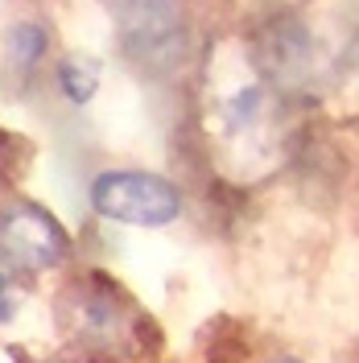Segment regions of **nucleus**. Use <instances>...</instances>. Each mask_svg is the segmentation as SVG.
Listing matches in <instances>:
<instances>
[{
	"label": "nucleus",
	"mask_w": 359,
	"mask_h": 363,
	"mask_svg": "<svg viewBox=\"0 0 359 363\" xmlns=\"http://www.w3.org/2000/svg\"><path fill=\"white\" fill-rule=\"evenodd\" d=\"M116 21L133 50H161L174 38L182 17V0H108Z\"/></svg>",
	"instance_id": "nucleus-3"
},
{
	"label": "nucleus",
	"mask_w": 359,
	"mask_h": 363,
	"mask_svg": "<svg viewBox=\"0 0 359 363\" xmlns=\"http://www.w3.org/2000/svg\"><path fill=\"white\" fill-rule=\"evenodd\" d=\"M58 87L67 91L70 104H87L99 87V62L87 54H70L58 62Z\"/></svg>",
	"instance_id": "nucleus-4"
},
{
	"label": "nucleus",
	"mask_w": 359,
	"mask_h": 363,
	"mask_svg": "<svg viewBox=\"0 0 359 363\" xmlns=\"http://www.w3.org/2000/svg\"><path fill=\"white\" fill-rule=\"evenodd\" d=\"M62 256V227L42 206L17 203L0 215V264L4 269H50Z\"/></svg>",
	"instance_id": "nucleus-2"
},
{
	"label": "nucleus",
	"mask_w": 359,
	"mask_h": 363,
	"mask_svg": "<svg viewBox=\"0 0 359 363\" xmlns=\"http://www.w3.org/2000/svg\"><path fill=\"white\" fill-rule=\"evenodd\" d=\"M277 363H297V359H277Z\"/></svg>",
	"instance_id": "nucleus-6"
},
{
	"label": "nucleus",
	"mask_w": 359,
	"mask_h": 363,
	"mask_svg": "<svg viewBox=\"0 0 359 363\" xmlns=\"http://www.w3.org/2000/svg\"><path fill=\"white\" fill-rule=\"evenodd\" d=\"M91 206L116 219V223L133 227H165L178 219L182 199L178 190L158 174H136V169H108L91 186Z\"/></svg>",
	"instance_id": "nucleus-1"
},
{
	"label": "nucleus",
	"mask_w": 359,
	"mask_h": 363,
	"mask_svg": "<svg viewBox=\"0 0 359 363\" xmlns=\"http://www.w3.org/2000/svg\"><path fill=\"white\" fill-rule=\"evenodd\" d=\"M42 50H45V33L38 25H17L9 33V58H13V67H33L42 58Z\"/></svg>",
	"instance_id": "nucleus-5"
}]
</instances>
